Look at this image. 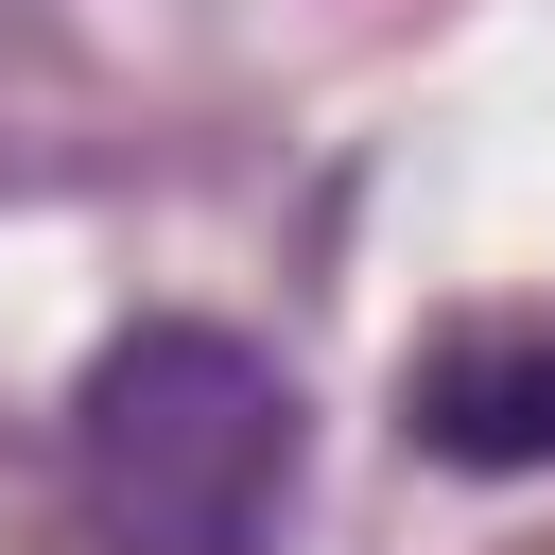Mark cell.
<instances>
[{
	"label": "cell",
	"mask_w": 555,
	"mask_h": 555,
	"mask_svg": "<svg viewBox=\"0 0 555 555\" xmlns=\"http://www.w3.org/2000/svg\"><path fill=\"white\" fill-rule=\"evenodd\" d=\"M69 468H87V520L121 555H278L295 520V382L243 347V330H121L69 399Z\"/></svg>",
	"instance_id": "6da1fadb"
},
{
	"label": "cell",
	"mask_w": 555,
	"mask_h": 555,
	"mask_svg": "<svg viewBox=\"0 0 555 555\" xmlns=\"http://www.w3.org/2000/svg\"><path fill=\"white\" fill-rule=\"evenodd\" d=\"M416 451H434V468H486V486L555 468V330H468V347H434V364H416Z\"/></svg>",
	"instance_id": "7a4b0ae2"
}]
</instances>
